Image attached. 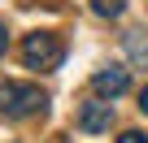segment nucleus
<instances>
[{
  "mask_svg": "<svg viewBox=\"0 0 148 143\" xmlns=\"http://www.w3.org/2000/svg\"><path fill=\"white\" fill-rule=\"evenodd\" d=\"M122 48H126V56H131L135 65H148V35H144V30H126V35H122Z\"/></svg>",
  "mask_w": 148,
  "mask_h": 143,
  "instance_id": "39448f33",
  "label": "nucleus"
},
{
  "mask_svg": "<svg viewBox=\"0 0 148 143\" xmlns=\"http://www.w3.org/2000/svg\"><path fill=\"white\" fill-rule=\"evenodd\" d=\"M5 43H9V35H5V26H0V56H5Z\"/></svg>",
  "mask_w": 148,
  "mask_h": 143,
  "instance_id": "1a4fd4ad",
  "label": "nucleus"
},
{
  "mask_svg": "<svg viewBox=\"0 0 148 143\" xmlns=\"http://www.w3.org/2000/svg\"><path fill=\"white\" fill-rule=\"evenodd\" d=\"M109 121H113V108H109V100H100V96L79 108V130H87V134H105Z\"/></svg>",
  "mask_w": 148,
  "mask_h": 143,
  "instance_id": "20e7f679",
  "label": "nucleus"
},
{
  "mask_svg": "<svg viewBox=\"0 0 148 143\" xmlns=\"http://www.w3.org/2000/svg\"><path fill=\"white\" fill-rule=\"evenodd\" d=\"M44 108H48V96L39 87L0 83V113H5V117H31V113H44Z\"/></svg>",
  "mask_w": 148,
  "mask_h": 143,
  "instance_id": "f257e3e1",
  "label": "nucleus"
},
{
  "mask_svg": "<svg viewBox=\"0 0 148 143\" xmlns=\"http://www.w3.org/2000/svg\"><path fill=\"white\" fill-rule=\"evenodd\" d=\"M118 143H148V134H139V130H126V134H118Z\"/></svg>",
  "mask_w": 148,
  "mask_h": 143,
  "instance_id": "0eeeda50",
  "label": "nucleus"
},
{
  "mask_svg": "<svg viewBox=\"0 0 148 143\" xmlns=\"http://www.w3.org/2000/svg\"><path fill=\"white\" fill-rule=\"evenodd\" d=\"M139 108H144V113H148V87H144V91H139Z\"/></svg>",
  "mask_w": 148,
  "mask_h": 143,
  "instance_id": "6e6552de",
  "label": "nucleus"
},
{
  "mask_svg": "<svg viewBox=\"0 0 148 143\" xmlns=\"http://www.w3.org/2000/svg\"><path fill=\"white\" fill-rule=\"evenodd\" d=\"M126 9V0H92V13L96 18H118Z\"/></svg>",
  "mask_w": 148,
  "mask_h": 143,
  "instance_id": "423d86ee",
  "label": "nucleus"
},
{
  "mask_svg": "<svg viewBox=\"0 0 148 143\" xmlns=\"http://www.w3.org/2000/svg\"><path fill=\"white\" fill-rule=\"evenodd\" d=\"M61 56H65V48H61V39L48 35V30H35V35L22 39V61H26L31 69H57Z\"/></svg>",
  "mask_w": 148,
  "mask_h": 143,
  "instance_id": "f03ea898",
  "label": "nucleus"
},
{
  "mask_svg": "<svg viewBox=\"0 0 148 143\" xmlns=\"http://www.w3.org/2000/svg\"><path fill=\"white\" fill-rule=\"evenodd\" d=\"M126 87H131V74H126L122 65H105V69L92 74V91H96L100 100H118Z\"/></svg>",
  "mask_w": 148,
  "mask_h": 143,
  "instance_id": "7ed1b4c3",
  "label": "nucleus"
}]
</instances>
